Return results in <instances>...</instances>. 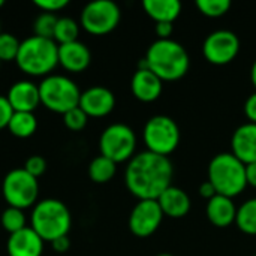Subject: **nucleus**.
<instances>
[{"label": "nucleus", "instance_id": "obj_33", "mask_svg": "<svg viewBox=\"0 0 256 256\" xmlns=\"http://www.w3.org/2000/svg\"><path fill=\"white\" fill-rule=\"evenodd\" d=\"M12 114H14V110H12V106H10L8 98L0 94V129L8 128Z\"/></svg>", "mask_w": 256, "mask_h": 256}, {"label": "nucleus", "instance_id": "obj_10", "mask_svg": "<svg viewBox=\"0 0 256 256\" xmlns=\"http://www.w3.org/2000/svg\"><path fill=\"white\" fill-rule=\"evenodd\" d=\"M122 18L120 8L112 0H94L84 6L80 22L90 34H106L112 32Z\"/></svg>", "mask_w": 256, "mask_h": 256}, {"label": "nucleus", "instance_id": "obj_4", "mask_svg": "<svg viewBox=\"0 0 256 256\" xmlns=\"http://www.w3.org/2000/svg\"><path fill=\"white\" fill-rule=\"evenodd\" d=\"M30 224V228L44 242L51 243L58 237L68 236L72 225V218L66 204L58 200L48 198L34 204Z\"/></svg>", "mask_w": 256, "mask_h": 256}, {"label": "nucleus", "instance_id": "obj_39", "mask_svg": "<svg viewBox=\"0 0 256 256\" xmlns=\"http://www.w3.org/2000/svg\"><path fill=\"white\" fill-rule=\"evenodd\" d=\"M250 81H252V84H254V87H255L256 90V60L254 62L252 68H250Z\"/></svg>", "mask_w": 256, "mask_h": 256}, {"label": "nucleus", "instance_id": "obj_19", "mask_svg": "<svg viewBox=\"0 0 256 256\" xmlns=\"http://www.w3.org/2000/svg\"><path fill=\"white\" fill-rule=\"evenodd\" d=\"M160 206L164 216L171 219H182L190 210V198L189 195L176 186H170L162 192V195L156 200Z\"/></svg>", "mask_w": 256, "mask_h": 256}, {"label": "nucleus", "instance_id": "obj_26", "mask_svg": "<svg viewBox=\"0 0 256 256\" xmlns=\"http://www.w3.org/2000/svg\"><path fill=\"white\" fill-rule=\"evenodd\" d=\"M2 226L6 232L15 234L21 230L26 228V214L24 210L21 208H15V207H8L3 213H2Z\"/></svg>", "mask_w": 256, "mask_h": 256}, {"label": "nucleus", "instance_id": "obj_21", "mask_svg": "<svg viewBox=\"0 0 256 256\" xmlns=\"http://www.w3.org/2000/svg\"><path fill=\"white\" fill-rule=\"evenodd\" d=\"M142 8L156 22H174L182 12L178 0H144Z\"/></svg>", "mask_w": 256, "mask_h": 256}, {"label": "nucleus", "instance_id": "obj_14", "mask_svg": "<svg viewBox=\"0 0 256 256\" xmlns=\"http://www.w3.org/2000/svg\"><path fill=\"white\" fill-rule=\"evenodd\" d=\"M6 98L14 111L33 112L40 104L39 86H36L34 82L27 81V80L16 81L10 86Z\"/></svg>", "mask_w": 256, "mask_h": 256}, {"label": "nucleus", "instance_id": "obj_30", "mask_svg": "<svg viewBox=\"0 0 256 256\" xmlns=\"http://www.w3.org/2000/svg\"><path fill=\"white\" fill-rule=\"evenodd\" d=\"M87 120H88V116L80 106H76V108H74V110L63 114L64 126L69 130H74V132L82 130L86 128V124H87Z\"/></svg>", "mask_w": 256, "mask_h": 256}, {"label": "nucleus", "instance_id": "obj_38", "mask_svg": "<svg viewBox=\"0 0 256 256\" xmlns=\"http://www.w3.org/2000/svg\"><path fill=\"white\" fill-rule=\"evenodd\" d=\"M246 182L249 186L256 188V162L246 165Z\"/></svg>", "mask_w": 256, "mask_h": 256}, {"label": "nucleus", "instance_id": "obj_36", "mask_svg": "<svg viewBox=\"0 0 256 256\" xmlns=\"http://www.w3.org/2000/svg\"><path fill=\"white\" fill-rule=\"evenodd\" d=\"M51 246H52V249H54L56 252L64 254V252H68V249L70 248V242H69L68 236H63V237H58V238H56L54 242H51Z\"/></svg>", "mask_w": 256, "mask_h": 256}, {"label": "nucleus", "instance_id": "obj_8", "mask_svg": "<svg viewBox=\"0 0 256 256\" xmlns=\"http://www.w3.org/2000/svg\"><path fill=\"white\" fill-rule=\"evenodd\" d=\"M4 201L9 207L26 210L36 204L39 195L38 178L30 176L24 168H15L6 174L2 184Z\"/></svg>", "mask_w": 256, "mask_h": 256}, {"label": "nucleus", "instance_id": "obj_40", "mask_svg": "<svg viewBox=\"0 0 256 256\" xmlns=\"http://www.w3.org/2000/svg\"><path fill=\"white\" fill-rule=\"evenodd\" d=\"M156 256H174V255H171V254H159V255H156Z\"/></svg>", "mask_w": 256, "mask_h": 256}, {"label": "nucleus", "instance_id": "obj_1", "mask_svg": "<svg viewBox=\"0 0 256 256\" xmlns=\"http://www.w3.org/2000/svg\"><path fill=\"white\" fill-rule=\"evenodd\" d=\"M174 168L166 156L148 150L135 154L126 168L124 182L129 192L141 200H158L171 186Z\"/></svg>", "mask_w": 256, "mask_h": 256}, {"label": "nucleus", "instance_id": "obj_32", "mask_svg": "<svg viewBox=\"0 0 256 256\" xmlns=\"http://www.w3.org/2000/svg\"><path fill=\"white\" fill-rule=\"evenodd\" d=\"M68 0H34L33 4L36 8H39L42 12H48V14H54L57 10H62L63 8L68 6Z\"/></svg>", "mask_w": 256, "mask_h": 256}, {"label": "nucleus", "instance_id": "obj_28", "mask_svg": "<svg viewBox=\"0 0 256 256\" xmlns=\"http://www.w3.org/2000/svg\"><path fill=\"white\" fill-rule=\"evenodd\" d=\"M195 4L198 10L208 18H219L225 15L231 8L230 0H196Z\"/></svg>", "mask_w": 256, "mask_h": 256}, {"label": "nucleus", "instance_id": "obj_29", "mask_svg": "<svg viewBox=\"0 0 256 256\" xmlns=\"http://www.w3.org/2000/svg\"><path fill=\"white\" fill-rule=\"evenodd\" d=\"M21 42L10 33H0V62H15Z\"/></svg>", "mask_w": 256, "mask_h": 256}, {"label": "nucleus", "instance_id": "obj_5", "mask_svg": "<svg viewBox=\"0 0 256 256\" xmlns=\"http://www.w3.org/2000/svg\"><path fill=\"white\" fill-rule=\"evenodd\" d=\"M208 182L214 186L218 195L234 198L246 186V165L232 153H219L208 164Z\"/></svg>", "mask_w": 256, "mask_h": 256}, {"label": "nucleus", "instance_id": "obj_7", "mask_svg": "<svg viewBox=\"0 0 256 256\" xmlns=\"http://www.w3.org/2000/svg\"><path fill=\"white\" fill-rule=\"evenodd\" d=\"M142 140L148 152L168 158L176 152L180 142L178 124L168 116H154L147 120Z\"/></svg>", "mask_w": 256, "mask_h": 256}, {"label": "nucleus", "instance_id": "obj_9", "mask_svg": "<svg viewBox=\"0 0 256 256\" xmlns=\"http://www.w3.org/2000/svg\"><path fill=\"white\" fill-rule=\"evenodd\" d=\"M136 136L135 132L123 123L110 124L99 138L100 154L116 164L130 160L135 156Z\"/></svg>", "mask_w": 256, "mask_h": 256}, {"label": "nucleus", "instance_id": "obj_15", "mask_svg": "<svg viewBox=\"0 0 256 256\" xmlns=\"http://www.w3.org/2000/svg\"><path fill=\"white\" fill-rule=\"evenodd\" d=\"M231 153L244 165L256 162V124L244 123L236 129L231 138Z\"/></svg>", "mask_w": 256, "mask_h": 256}, {"label": "nucleus", "instance_id": "obj_18", "mask_svg": "<svg viewBox=\"0 0 256 256\" xmlns=\"http://www.w3.org/2000/svg\"><path fill=\"white\" fill-rule=\"evenodd\" d=\"M90 50L80 40L58 45V64H62V68L69 72L78 74L86 70L90 64Z\"/></svg>", "mask_w": 256, "mask_h": 256}, {"label": "nucleus", "instance_id": "obj_23", "mask_svg": "<svg viewBox=\"0 0 256 256\" xmlns=\"http://www.w3.org/2000/svg\"><path fill=\"white\" fill-rule=\"evenodd\" d=\"M116 171H117V164L102 154L94 158L88 165L90 180L94 183H99V184L108 183L116 176Z\"/></svg>", "mask_w": 256, "mask_h": 256}, {"label": "nucleus", "instance_id": "obj_22", "mask_svg": "<svg viewBox=\"0 0 256 256\" xmlns=\"http://www.w3.org/2000/svg\"><path fill=\"white\" fill-rule=\"evenodd\" d=\"M9 132L16 138H28L38 129V120L33 112H16L14 111L9 124Z\"/></svg>", "mask_w": 256, "mask_h": 256}, {"label": "nucleus", "instance_id": "obj_31", "mask_svg": "<svg viewBox=\"0 0 256 256\" xmlns=\"http://www.w3.org/2000/svg\"><path fill=\"white\" fill-rule=\"evenodd\" d=\"M24 170L30 176H33L34 178H38L39 176H42L45 172V170H46V160L42 156H38V154L36 156H30L26 160V164H24Z\"/></svg>", "mask_w": 256, "mask_h": 256}, {"label": "nucleus", "instance_id": "obj_2", "mask_svg": "<svg viewBox=\"0 0 256 256\" xmlns=\"http://www.w3.org/2000/svg\"><path fill=\"white\" fill-rule=\"evenodd\" d=\"M148 69L162 81H177L183 78L190 66L186 48L172 39L154 40L146 54Z\"/></svg>", "mask_w": 256, "mask_h": 256}, {"label": "nucleus", "instance_id": "obj_13", "mask_svg": "<svg viewBox=\"0 0 256 256\" xmlns=\"http://www.w3.org/2000/svg\"><path fill=\"white\" fill-rule=\"evenodd\" d=\"M88 117H105L116 106L114 93L102 86H94L81 93L78 105Z\"/></svg>", "mask_w": 256, "mask_h": 256}, {"label": "nucleus", "instance_id": "obj_27", "mask_svg": "<svg viewBox=\"0 0 256 256\" xmlns=\"http://www.w3.org/2000/svg\"><path fill=\"white\" fill-rule=\"evenodd\" d=\"M57 20L58 18L54 14H48V12L39 14L36 16V20L33 21L34 36L45 38V39H52L54 40V32H56Z\"/></svg>", "mask_w": 256, "mask_h": 256}, {"label": "nucleus", "instance_id": "obj_41", "mask_svg": "<svg viewBox=\"0 0 256 256\" xmlns=\"http://www.w3.org/2000/svg\"><path fill=\"white\" fill-rule=\"evenodd\" d=\"M3 4H4V2H3V0H0V8H2Z\"/></svg>", "mask_w": 256, "mask_h": 256}, {"label": "nucleus", "instance_id": "obj_42", "mask_svg": "<svg viewBox=\"0 0 256 256\" xmlns=\"http://www.w3.org/2000/svg\"><path fill=\"white\" fill-rule=\"evenodd\" d=\"M0 64H2V62H0Z\"/></svg>", "mask_w": 256, "mask_h": 256}, {"label": "nucleus", "instance_id": "obj_3", "mask_svg": "<svg viewBox=\"0 0 256 256\" xmlns=\"http://www.w3.org/2000/svg\"><path fill=\"white\" fill-rule=\"evenodd\" d=\"M15 63L30 76H48L58 64V45L33 34L21 42Z\"/></svg>", "mask_w": 256, "mask_h": 256}, {"label": "nucleus", "instance_id": "obj_34", "mask_svg": "<svg viewBox=\"0 0 256 256\" xmlns=\"http://www.w3.org/2000/svg\"><path fill=\"white\" fill-rule=\"evenodd\" d=\"M244 114L249 120V123H255L256 124V92L252 93L246 102H244Z\"/></svg>", "mask_w": 256, "mask_h": 256}, {"label": "nucleus", "instance_id": "obj_24", "mask_svg": "<svg viewBox=\"0 0 256 256\" xmlns=\"http://www.w3.org/2000/svg\"><path fill=\"white\" fill-rule=\"evenodd\" d=\"M236 225L242 232L256 236V198L248 200L237 208Z\"/></svg>", "mask_w": 256, "mask_h": 256}, {"label": "nucleus", "instance_id": "obj_17", "mask_svg": "<svg viewBox=\"0 0 256 256\" xmlns=\"http://www.w3.org/2000/svg\"><path fill=\"white\" fill-rule=\"evenodd\" d=\"M134 96L141 102H154L164 90V81L150 69H136L130 81Z\"/></svg>", "mask_w": 256, "mask_h": 256}, {"label": "nucleus", "instance_id": "obj_11", "mask_svg": "<svg viewBox=\"0 0 256 256\" xmlns=\"http://www.w3.org/2000/svg\"><path fill=\"white\" fill-rule=\"evenodd\" d=\"M240 51V39L231 30H216L210 33L202 44L204 58L216 66L231 63Z\"/></svg>", "mask_w": 256, "mask_h": 256}, {"label": "nucleus", "instance_id": "obj_25", "mask_svg": "<svg viewBox=\"0 0 256 256\" xmlns=\"http://www.w3.org/2000/svg\"><path fill=\"white\" fill-rule=\"evenodd\" d=\"M78 34H80V24L75 20L68 16H62L57 20V26L54 32V42L57 45L75 42L78 40Z\"/></svg>", "mask_w": 256, "mask_h": 256}, {"label": "nucleus", "instance_id": "obj_20", "mask_svg": "<svg viewBox=\"0 0 256 256\" xmlns=\"http://www.w3.org/2000/svg\"><path fill=\"white\" fill-rule=\"evenodd\" d=\"M207 219L218 228H226L236 222L237 218V207L232 201V198L216 195L212 200H208L207 208Z\"/></svg>", "mask_w": 256, "mask_h": 256}, {"label": "nucleus", "instance_id": "obj_35", "mask_svg": "<svg viewBox=\"0 0 256 256\" xmlns=\"http://www.w3.org/2000/svg\"><path fill=\"white\" fill-rule=\"evenodd\" d=\"M154 32L159 39H171L170 36L174 32V26H172V22H156Z\"/></svg>", "mask_w": 256, "mask_h": 256}, {"label": "nucleus", "instance_id": "obj_12", "mask_svg": "<svg viewBox=\"0 0 256 256\" xmlns=\"http://www.w3.org/2000/svg\"><path fill=\"white\" fill-rule=\"evenodd\" d=\"M164 213L156 200H141L129 216V230L134 236L146 238L153 236L160 226Z\"/></svg>", "mask_w": 256, "mask_h": 256}, {"label": "nucleus", "instance_id": "obj_16", "mask_svg": "<svg viewBox=\"0 0 256 256\" xmlns=\"http://www.w3.org/2000/svg\"><path fill=\"white\" fill-rule=\"evenodd\" d=\"M44 240L30 228L10 234L6 243L9 256H40L44 252Z\"/></svg>", "mask_w": 256, "mask_h": 256}, {"label": "nucleus", "instance_id": "obj_6", "mask_svg": "<svg viewBox=\"0 0 256 256\" xmlns=\"http://www.w3.org/2000/svg\"><path fill=\"white\" fill-rule=\"evenodd\" d=\"M39 96L40 104L50 111L64 114L80 105L81 92L70 78L51 74L40 81Z\"/></svg>", "mask_w": 256, "mask_h": 256}, {"label": "nucleus", "instance_id": "obj_43", "mask_svg": "<svg viewBox=\"0 0 256 256\" xmlns=\"http://www.w3.org/2000/svg\"><path fill=\"white\" fill-rule=\"evenodd\" d=\"M0 33H2V30H0Z\"/></svg>", "mask_w": 256, "mask_h": 256}, {"label": "nucleus", "instance_id": "obj_44", "mask_svg": "<svg viewBox=\"0 0 256 256\" xmlns=\"http://www.w3.org/2000/svg\"><path fill=\"white\" fill-rule=\"evenodd\" d=\"M255 256H256V255H255Z\"/></svg>", "mask_w": 256, "mask_h": 256}, {"label": "nucleus", "instance_id": "obj_37", "mask_svg": "<svg viewBox=\"0 0 256 256\" xmlns=\"http://www.w3.org/2000/svg\"><path fill=\"white\" fill-rule=\"evenodd\" d=\"M200 194H201V196L202 198H206V200H212L213 196H216L218 195V192H216V189H214V186L207 180V182H204L201 186H200Z\"/></svg>", "mask_w": 256, "mask_h": 256}]
</instances>
